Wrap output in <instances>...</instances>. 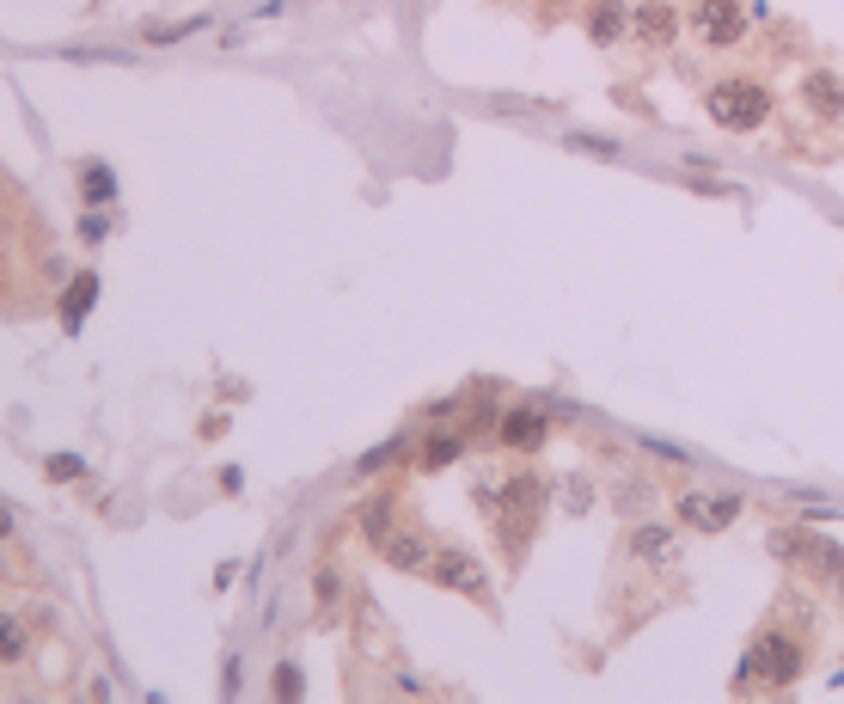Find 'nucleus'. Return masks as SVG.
I'll list each match as a JSON object with an SVG mask.
<instances>
[{
    "instance_id": "2",
    "label": "nucleus",
    "mask_w": 844,
    "mask_h": 704,
    "mask_svg": "<svg viewBox=\"0 0 844 704\" xmlns=\"http://www.w3.org/2000/svg\"><path fill=\"white\" fill-rule=\"evenodd\" d=\"M796 673H801V649L783 631H765V637L747 649V661H740V680H759V687L783 692V687H796Z\"/></svg>"
},
{
    "instance_id": "11",
    "label": "nucleus",
    "mask_w": 844,
    "mask_h": 704,
    "mask_svg": "<svg viewBox=\"0 0 844 704\" xmlns=\"http://www.w3.org/2000/svg\"><path fill=\"white\" fill-rule=\"evenodd\" d=\"M630 32L643 37V44H674V37H679V13L667 7V0H643V7L630 13Z\"/></svg>"
},
{
    "instance_id": "23",
    "label": "nucleus",
    "mask_w": 844,
    "mask_h": 704,
    "mask_svg": "<svg viewBox=\"0 0 844 704\" xmlns=\"http://www.w3.org/2000/svg\"><path fill=\"white\" fill-rule=\"evenodd\" d=\"M319 600H324V607L337 600V570H319Z\"/></svg>"
},
{
    "instance_id": "8",
    "label": "nucleus",
    "mask_w": 844,
    "mask_h": 704,
    "mask_svg": "<svg viewBox=\"0 0 844 704\" xmlns=\"http://www.w3.org/2000/svg\"><path fill=\"white\" fill-rule=\"evenodd\" d=\"M735 515H740V497H698V490H691V497H679V521H686V527H698V533H722Z\"/></svg>"
},
{
    "instance_id": "5",
    "label": "nucleus",
    "mask_w": 844,
    "mask_h": 704,
    "mask_svg": "<svg viewBox=\"0 0 844 704\" xmlns=\"http://www.w3.org/2000/svg\"><path fill=\"white\" fill-rule=\"evenodd\" d=\"M771 551H777V558H801L808 570H820L827 582H844V551L832 546V539H820V533H777Z\"/></svg>"
},
{
    "instance_id": "13",
    "label": "nucleus",
    "mask_w": 844,
    "mask_h": 704,
    "mask_svg": "<svg viewBox=\"0 0 844 704\" xmlns=\"http://www.w3.org/2000/svg\"><path fill=\"white\" fill-rule=\"evenodd\" d=\"M625 32H630V7H618V0L587 7V37H594V44H618Z\"/></svg>"
},
{
    "instance_id": "1",
    "label": "nucleus",
    "mask_w": 844,
    "mask_h": 704,
    "mask_svg": "<svg viewBox=\"0 0 844 704\" xmlns=\"http://www.w3.org/2000/svg\"><path fill=\"white\" fill-rule=\"evenodd\" d=\"M704 110H710V123L722 129H735V135H747V129H759L771 117V93L759 86V80H716L704 93Z\"/></svg>"
},
{
    "instance_id": "4",
    "label": "nucleus",
    "mask_w": 844,
    "mask_h": 704,
    "mask_svg": "<svg viewBox=\"0 0 844 704\" xmlns=\"http://www.w3.org/2000/svg\"><path fill=\"white\" fill-rule=\"evenodd\" d=\"M691 32H698V44L728 49L747 37V13H740V0H691Z\"/></svg>"
},
{
    "instance_id": "22",
    "label": "nucleus",
    "mask_w": 844,
    "mask_h": 704,
    "mask_svg": "<svg viewBox=\"0 0 844 704\" xmlns=\"http://www.w3.org/2000/svg\"><path fill=\"white\" fill-rule=\"evenodd\" d=\"M80 239H86V246H98V239H105V220L86 215V220H80Z\"/></svg>"
},
{
    "instance_id": "9",
    "label": "nucleus",
    "mask_w": 844,
    "mask_h": 704,
    "mask_svg": "<svg viewBox=\"0 0 844 704\" xmlns=\"http://www.w3.org/2000/svg\"><path fill=\"white\" fill-rule=\"evenodd\" d=\"M545 435H551V417L533 405L508 410L502 417V448H514V454H533V448H545Z\"/></svg>"
},
{
    "instance_id": "20",
    "label": "nucleus",
    "mask_w": 844,
    "mask_h": 704,
    "mask_svg": "<svg viewBox=\"0 0 844 704\" xmlns=\"http://www.w3.org/2000/svg\"><path fill=\"white\" fill-rule=\"evenodd\" d=\"M49 478H56V485H74V478H80V460L74 454H56V460H49Z\"/></svg>"
},
{
    "instance_id": "7",
    "label": "nucleus",
    "mask_w": 844,
    "mask_h": 704,
    "mask_svg": "<svg viewBox=\"0 0 844 704\" xmlns=\"http://www.w3.org/2000/svg\"><path fill=\"white\" fill-rule=\"evenodd\" d=\"M380 558L392 563V570H411V576H423V570H429V558H435V546H429V539H423L416 527H392V533L380 539Z\"/></svg>"
},
{
    "instance_id": "17",
    "label": "nucleus",
    "mask_w": 844,
    "mask_h": 704,
    "mask_svg": "<svg viewBox=\"0 0 844 704\" xmlns=\"http://www.w3.org/2000/svg\"><path fill=\"white\" fill-rule=\"evenodd\" d=\"M19 656H25V625L0 612V661H19Z\"/></svg>"
},
{
    "instance_id": "6",
    "label": "nucleus",
    "mask_w": 844,
    "mask_h": 704,
    "mask_svg": "<svg viewBox=\"0 0 844 704\" xmlns=\"http://www.w3.org/2000/svg\"><path fill=\"white\" fill-rule=\"evenodd\" d=\"M423 576L441 582V588H460V595H484V570H477V558H465V551H453V546L435 551Z\"/></svg>"
},
{
    "instance_id": "19",
    "label": "nucleus",
    "mask_w": 844,
    "mask_h": 704,
    "mask_svg": "<svg viewBox=\"0 0 844 704\" xmlns=\"http://www.w3.org/2000/svg\"><path fill=\"white\" fill-rule=\"evenodd\" d=\"M209 19H185V25H159V32H147V44H178V37H190V32H202Z\"/></svg>"
},
{
    "instance_id": "10",
    "label": "nucleus",
    "mask_w": 844,
    "mask_h": 704,
    "mask_svg": "<svg viewBox=\"0 0 844 704\" xmlns=\"http://www.w3.org/2000/svg\"><path fill=\"white\" fill-rule=\"evenodd\" d=\"M801 105L813 110V117H844V80L832 74V68H813L808 80H801Z\"/></svg>"
},
{
    "instance_id": "24",
    "label": "nucleus",
    "mask_w": 844,
    "mask_h": 704,
    "mask_svg": "<svg viewBox=\"0 0 844 704\" xmlns=\"http://www.w3.org/2000/svg\"><path fill=\"white\" fill-rule=\"evenodd\" d=\"M7 533H13V509H7V502H0V539H7Z\"/></svg>"
},
{
    "instance_id": "14",
    "label": "nucleus",
    "mask_w": 844,
    "mask_h": 704,
    "mask_svg": "<svg viewBox=\"0 0 844 704\" xmlns=\"http://www.w3.org/2000/svg\"><path fill=\"white\" fill-rule=\"evenodd\" d=\"M80 196H86V203H110V196H117V172H110L105 159H86V166H80Z\"/></svg>"
},
{
    "instance_id": "3",
    "label": "nucleus",
    "mask_w": 844,
    "mask_h": 704,
    "mask_svg": "<svg viewBox=\"0 0 844 704\" xmlns=\"http://www.w3.org/2000/svg\"><path fill=\"white\" fill-rule=\"evenodd\" d=\"M502 527H508V546L521 551V539L538 527V509H545V478H533V472H514L502 485Z\"/></svg>"
},
{
    "instance_id": "12",
    "label": "nucleus",
    "mask_w": 844,
    "mask_h": 704,
    "mask_svg": "<svg viewBox=\"0 0 844 704\" xmlns=\"http://www.w3.org/2000/svg\"><path fill=\"white\" fill-rule=\"evenodd\" d=\"M93 307H98V276L86 270V276H74V282H68V295H62V325H68V331H80Z\"/></svg>"
},
{
    "instance_id": "18",
    "label": "nucleus",
    "mask_w": 844,
    "mask_h": 704,
    "mask_svg": "<svg viewBox=\"0 0 844 704\" xmlns=\"http://www.w3.org/2000/svg\"><path fill=\"white\" fill-rule=\"evenodd\" d=\"M361 521H368V539H373V546H380L385 533H392V502H373V509H368V515H361Z\"/></svg>"
},
{
    "instance_id": "21",
    "label": "nucleus",
    "mask_w": 844,
    "mask_h": 704,
    "mask_svg": "<svg viewBox=\"0 0 844 704\" xmlns=\"http://www.w3.org/2000/svg\"><path fill=\"white\" fill-rule=\"evenodd\" d=\"M276 699H300V668H288V661L276 668Z\"/></svg>"
},
{
    "instance_id": "15",
    "label": "nucleus",
    "mask_w": 844,
    "mask_h": 704,
    "mask_svg": "<svg viewBox=\"0 0 844 704\" xmlns=\"http://www.w3.org/2000/svg\"><path fill=\"white\" fill-rule=\"evenodd\" d=\"M630 551L649 558V563H674V533H667V527H637V533H630Z\"/></svg>"
},
{
    "instance_id": "16",
    "label": "nucleus",
    "mask_w": 844,
    "mask_h": 704,
    "mask_svg": "<svg viewBox=\"0 0 844 704\" xmlns=\"http://www.w3.org/2000/svg\"><path fill=\"white\" fill-rule=\"evenodd\" d=\"M460 448H465L460 435H429V441H423V472H441V466H453V460H460Z\"/></svg>"
}]
</instances>
